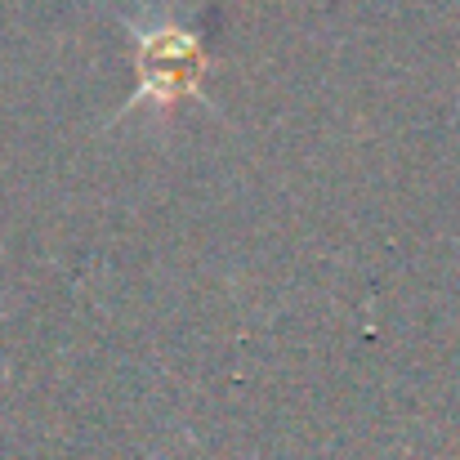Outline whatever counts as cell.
I'll return each mask as SVG.
<instances>
[{
	"mask_svg": "<svg viewBox=\"0 0 460 460\" xmlns=\"http://www.w3.org/2000/svg\"><path fill=\"white\" fill-rule=\"evenodd\" d=\"M135 36V72L139 85L126 103V112L135 103H156V108H174L183 99H206V40L192 27L179 22H156V27H130Z\"/></svg>",
	"mask_w": 460,
	"mask_h": 460,
	"instance_id": "cell-1",
	"label": "cell"
}]
</instances>
